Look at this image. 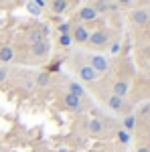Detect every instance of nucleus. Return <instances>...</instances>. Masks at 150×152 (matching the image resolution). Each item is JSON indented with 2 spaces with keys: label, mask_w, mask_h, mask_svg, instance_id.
<instances>
[{
  "label": "nucleus",
  "mask_w": 150,
  "mask_h": 152,
  "mask_svg": "<svg viewBox=\"0 0 150 152\" xmlns=\"http://www.w3.org/2000/svg\"><path fill=\"white\" fill-rule=\"evenodd\" d=\"M53 83V75L49 71H39L35 73V85L37 87H49Z\"/></svg>",
  "instance_id": "14"
},
{
  "label": "nucleus",
  "mask_w": 150,
  "mask_h": 152,
  "mask_svg": "<svg viewBox=\"0 0 150 152\" xmlns=\"http://www.w3.org/2000/svg\"><path fill=\"white\" fill-rule=\"evenodd\" d=\"M91 6H93V10L97 12V14H104V12L110 10V4H105V2H102V0H95Z\"/></svg>",
  "instance_id": "21"
},
{
  "label": "nucleus",
  "mask_w": 150,
  "mask_h": 152,
  "mask_svg": "<svg viewBox=\"0 0 150 152\" xmlns=\"http://www.w3.org/2000/svg\"><path fill=\"white\" fill-rule=\"evenodd\" d=\"M77 2H89V0H77Z\"/></svg>",
  "instance_id": "31"
},
{
  "label": "nucleus",
  "mask_w": 150,
  "mask_h": 152,
  "mask_svg": "<svg viewBox=\"0 0 150 152\" xmlns=\"http://www.w3.org/2000/svg\"><path fill=\"white\" fill-rule=\"evenodd\" d=\"M31 57L35 59V61H45L49 57V53H51V43L49 41H39V43H33L31 45Z\"/></svg>",
  "instance_id": "8"
},
{
  "label": "nucleus",
  "mask_w": 150,
  "mask_h": 152,
  "mask_svg": "<svg viewBox=\"0 0 150 152\" xmlns=\"http://www.w3.org/2000/svg\"><path fill=\"white\" fill-rule=\"evenodd\" d=\"M26 10H29V14H33V16H41L43 8H41V6H37L33 0H29V2H26Z\"/></svg>",
  "instance_id": "22"
},
{
  "label": "nucleus",
  "mask_w": 150,
  "mask_h": 152,
  "mask_svg": "<svg viewBox=\"0 0 150 152\" xmlns=\"http://www.w3.org/2000/svg\"><path fill=\"white\" fill-rule=\"evenodd\" d=\"M105 132H108L105 120H102V118H91V120H87V134H89V136L102 138V136H105Z\"/></svg>",
  "instance_id": "9"
},
{
  "label": "nucleus",
  "mask_w": 150,
  "mask_h": 152,
  "mask_svg": "<svg viewBox=\"0 0 150 152\" xmlns=\"http://www.w3.org/2000/svg\"><path fill=\"white\" fill-rule=\"evenodd\" d=\"M89 35H91V28H89L87 24L73 23V28H71L73 43H77V45H87V41H89Z\"/></svg>",
  "instance_id": "7"
},
{
  "label": "nucleus",
  "mask_w": 150,
  "mask_h": 152,
  "mask_svg": "<svg viewBox=\"0 0 150 152\" xmlns=\"http://www.w3.org/2000/svg\"><path fill=\"white\" fill-rule=\"evenodd\" d=\"M59 99H61L63 110H67L71 114H83V112H85V102H81L79 97H75V95L69 94V91H63Z\"/></svg>",
  "instance_id": "4"
},
{
  "label": "nucleus",
  "mask_w": 150,
  "mask_h": 152,
  "mask_svg": "<svg viewBox=\"0 0 150 152\" xmlns=\"http://www.w3.org/2000/svg\"><path fill=\"white\" fill-rule=\"evenodd\" d=\"M33 2H35L37 6H41V8H45V6H47V2H45V0H33Z\"/></svg>",
  "instance_id": "27"
},
{
  "label": "nucleus",
  "mask_w": 150,
  "mask_h": 152,
  "mask_svg": "<svg viewBox=\"0 0 150 152\" xmlns=\"http://www.w3.org/2000/svg\"><path fill=\"white\" fill-rule=\"evenodd\" d=\"M110 91L114 95H118V97H124L126 99V95L130 94V81H128L126 77H118V79H114Z\"/></svg>",
  "instance_id": "12"
},
{
  "label": "nucleus",
  "mask_w": 150,
  "mask_h": 152,
  "mask_svg": "<svg viewBox=\"0 0 150 152\" xmlns=\"http://www.w3.org/2000/svg\"><path fill=\"white\" fill-rule=\"evenodd\" d=\"M122 128L126 130V132H130V134L138 128V118H136V114H126V116L122 118Z\"/></svg>",
  "instance_id": "15"
},
{
  "label": "nucleus",
  "mask_w": 150,
  "mask_h": 152,
  "mask_svg": "<svg viewBox=\"0 0 150 152\" xmlns=\"http://www.w3.org/2000/svg\"><path fill=\"white\" fill-rule=\"evenodd\" d=\"M57 152H71V150H69V148H59Z\"/></svg>",
  "instance_id": "28"
},
{
  "label": "nucleus",
  "mask_w": 150,
  "mask_h": 152,
  "mask_svg": "<svg viewBox=\"0 0 150 152\" xmlns=\"http://www.w3.org/2000/svg\"><path fill=\"white\" fill-rule=\"evenodd\" d=\"M150 20V10L148 8H136L130 12V23L134 26H146Z\"/></svg>",
  "instance_id": "11"
},
{
  "label": "nucleus",
  "mask_w": 150,
  "mask_h": 152,
  "mask_svg": "<svg viewBox=\"0 0 150 152\" xmlns=\"http://www.w3.org/2000/svg\"><path fill=\"white\" fill-rule=\"evenodd\" d=\"M116 142H118L120 146H128V144L132 142V134L126 132L122 126H118V128H116Z\"/></svg>",
  "instance_id": "16"
},
{
  "label": "nucleus",
  "mask_w": 150,
  "mask_h": 152,
  "mask_svg": "<svg viewBox=\"0 0 150 152\" xmlns=\"http://www.w3.org/2000/svg\"><path fill=\"white\" fill-rule=\"evenodd\" d=\"M120 51H122V41L120 39H116V41H112L108 45V53L110 55H120Z\"/></svg>",
  "instance_id": "19"
},
{
  "label": "nucleus",
  "mask_w": 150,
  "mask_h": 152,
  "mask_svg": "<svg viewBox=\"0 0 150 152\" xmlns=\"http://www.w3.org/2000/svg\"><path fill=\"white\" fill-rule=\"evenodd\" d=\"M63 91H69V94H73L75 97H79L81 102H85V105L89 104V97H87V89L81 85L79 81H75V79H63Z\"/></svg>",
  "instance_id": "6"
},
{
  "label": "nucleus",
  "mask_w": 150,
  "mask_h": 152,
  "mask_svg": "<svg viewBox=\"0 0 150 152\" xmlns=\"http://www.w3.org/2000/svg\"><path fill=\"white\" fill-rule=\"evenodd\" d=\"M136 152H150V146H146V144H140L138 148H136Z\"/></svg>",
  "instance_id": "26"
},
{
  "label": "nucleus",
  "mask_w": 150,
  "mask_h": 152,
  "mask_svg": "<svg viewBox=\"0 0 150 152\" xmlns=\"http://www.w3.org/2000/svg\"><path fill=\"white\" fill-rule=\"evenodd\" d=\"M8 77H10V71H8V67H4V65H0V85L2 83L8 81Z\"/></svg>",
  "instance_id": "23"
},
{
  "label": "nucleus",
  "mask_w": 150,
  "mask_h": 152,
  "mask_svg": "<svg viewBox=\"0 0 150 152\" xmlns=\"http://www.w3.org/2000/svg\"><path fill=\"white\" fill-rule=\"evenodd\" d=\"M77 59H79V61H73V69H75V75L79 77V81L95 83L97 79H100V75L89 67V63L85 61V55H81V57H77Z\"/></svg>",
  "instance_id": "1"
},
{
  "label": "nucleus",
  "mask_w": 150,
  "mask_h": 152,
  "mask_svg": "<svg viewBox=\"0 0 150 152\" xmlns=\"http://www.w3.org/2000/svg\"><path fill=\"white\" fill-rule=\"evenodd\" d=\"M16 59V53H14V49L10 45H0V65H8Z\"/></svg>",
  "instance_id": "13"
},
{
  "label": "nucleus",
  "mask_w": 150,
  "mask_h": 152,
  "mask_svg": "<svg viewBox=\"0 0 150 152\" xmlns=\"http://www.w3.org/2000/svg\"><path fill=\"white\" fill-rule=\"evenodd\" d=\"M95 152H122V148H118V146H97Z\"/></svg>",
  "instance_id": "24"
},
{
  "label": "nucleus",
  "mask_w": 150,
  "mask_h": 152,
  "mask_svg": "<svg viewBox=\"0 0 150 152\" xmlns=\"http://www.w3.org/2000/svg\"><path fill=\"white\" fill-rule=\"evenodd\" d=\"M57 43H59V47H61V49H69L71 45H73V37H71V35H59Z\"/></svg>",
  "instance_id": "18"
},
{
  "label": "nucleus",
  "mask_w": 150,
  "mask_h": 152,
  "mask_svg": "<svg viewBox=\"0 0 150 152\" xmlns=\"http://www.w3.org/2000/svg\"><path fill=\"white\" fill-rule=\"evenodd\" d=\"M85 61L89 63V67H91L97 75H105L108 71H110V61L105 55L102 53H89V55H85Z\"/></svg>",
  "instance_id": "5"
},
{
  "label": "nucleus",
  "mask_w": 150,
  "mask_h": 152,
  "mask_svg": "<svg viewBox=\"0 0 150 152\" xmlns=\"http://www.w3.org/2000/svg\"><path fill=\"white\" fill-rule=\"evenodd\" d=\"M0 152H10V150H6V148H0Z\"/></svg>",
  "instance_id": "30"
},
{
  "label": "nucleus",
  "mask_w": 150,
  "mask_h": 152,
  "mask_svg": "<svg viewBox=\"0 0 150 152\" xmlns=\"http://www.w3.org/2000/svg\"><path fill=\"white\" fill-rule=\"evenodd\" d=\"M71 28H73V23H59L57 24V33L59 35H71Z\"/></svg>",
  "instance_id": "20"
},
{
  "label": "nucleus",
  "mask_w": 150,
  "mask_h": 152,
  "mask_svg": "<svg viewBox=\"0 0 150 152\" xmlns=\"http://www.w3.org/2000/svg\"><path fill=\"white\" fill-rule=\"evenodd\" d=\"M112 31L110 28H95L89 35V41H87V47L95 49V51H102V49H108V45L112 43Z\"/></svg>",
  "instance_id": "2"
},
{
  "label": "nucleus",
  "mask_w": 150,
  "mask_h": 152,
  "mask_svg": "<svg viewBox=\"0 0 150 152\" xmlns=\"http://www.w3.org/2000/svg\"><path fill=\"white\" fill-rule=\"evenodd\" d=\"M49 6H51L53 14H65L69 4H67V0H51V2H49Z\"/></svg>",
  "instance_id": "17"
},
{
  "label": "nucleus",
  "mask_w": 150,
  "mask_h": 152,
  "mask_svg": "<svg viewBox=\"0 0 150 152\" xmlns=\"http://www.w3.org/2000/svg\"><path fill=\"white\" fill-rule=\"evenodd\" d=\"M132 2H134V0H116V4H118V6H130Z\"/></svg>",
  "instance_id": "25"
},
{
  "label": "nucleus",
  "mask_w": 150,
  "mask_h": 152,
  "mask_svg": "<svg viewBox=\"0 0 150 152\" xmlns=\"http://www.w3.org/2000/svg\"><path fill=\"white\" fill-rule=\"evenodd\" d=\"M97 12L93 10L91 4H83L79 10H77V14H75V20H79L81 24H87V23H93V20H97Z\"/></svg>",
  "instance_id": "10"
},
{
  "label": "nucleus",
  "mask_w": 150,
  "mask_h": 152,
  "mask_svg": "<svg viewBox=\"0 0 150 152\" xmlns=\"http://www.w3.org/2000/svg\"><path fill=\"white\" fill-rule=\"evenodd\" d=\"M102 2H105V4H110V2H114V0H102Z\"/></svg>",
  "instance_id": "29"
},
{
  "label": "nucleus",
  "mask_w": 150,
  "mask_h": 152,
  "mask_svg": "<svg viewBox=\"0 0 150 152\" xmlns=\"http://www.w3.org/2000/svg\"><path fill=\"white\" fill-rule=\"evenodd\" d=\"M104 104L112 110V112H116V114H132V105L128 104L124 97H118V95H114L112 91L110 94H105L104 95Z\"/></svg>",
  "instance_id": "3"
}]
</instances>
